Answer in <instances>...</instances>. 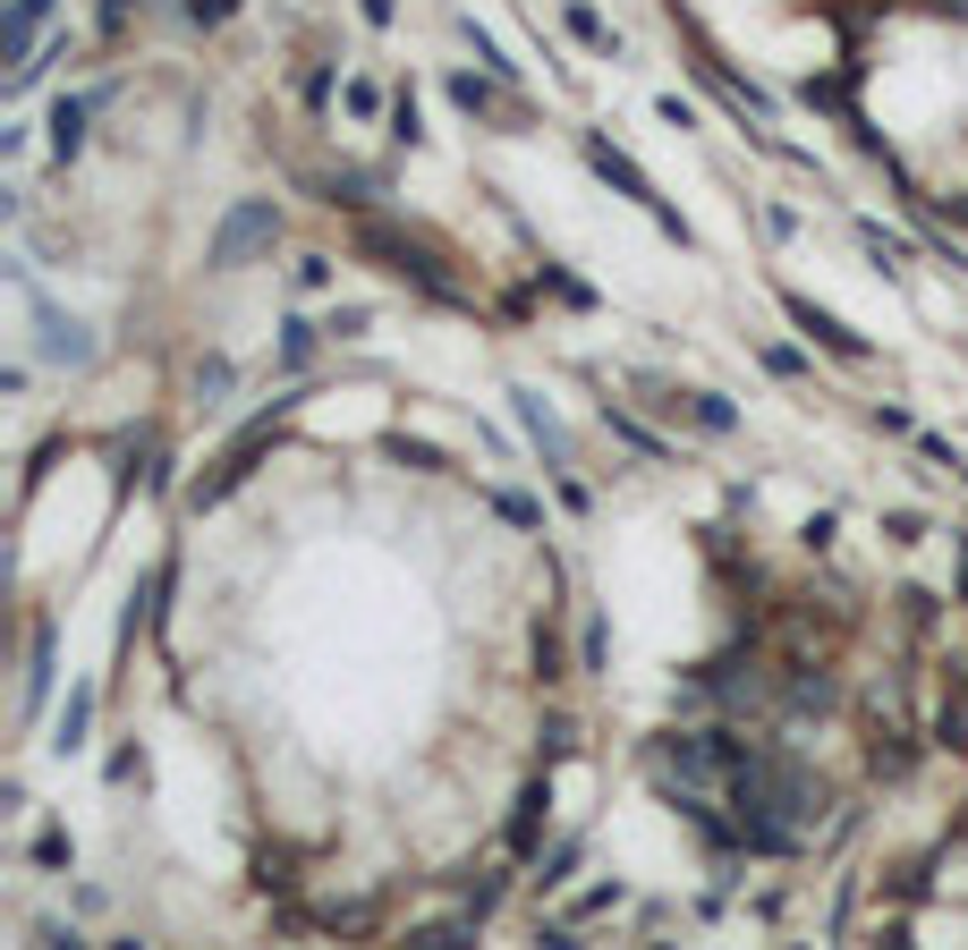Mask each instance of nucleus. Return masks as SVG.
<instances>
[{
    "label": "nucleus",
    "mask_w": 968,
    "mask_h": 950,
    "mask_svg": "<svg viewBox=\"0 0 968 950\" xmlns=\"http://www.w3.org/2000/svg\"><path fill=\"white\" fill-rule=\"evenodd\" d=\"M281 357H290V365H306V357H315V331H306V323H290V340H281Z\"/></svg>",
    "instance_id": "7"
},
{
    "label": "nucleus",
    "mask_w": 968,
    "mask_h": 950,
    "mask_svg": "<svg viewBox=\"0 0 968 950\" xmlns=\"http://www.w3.org/2000/svg\"><path fill=\"white\" fill-rule=\"evenodd\" d=\"M451 94H459V111H493V94H484L476 77H451Z\"/></svg>",
    "instance_id": "6"
},
{
    "label": "nucleus",
    "mask_w": 968,
    "mask_h": 950,
    "mask_svg": "<svg viewBox=\"0 0 968 950\" xmlns=\"http://www.w3.org/2000/svg\"><path fill=\"white\" fill-rule=\"evenodd\" d=\"M272 229H281V222H272V213H263V204H256V213H238V222L222 229V263H238V255L256 247V238H272Z\"/></svg>",
    "instance_id": "4"
},
{
    "label": "nucleus",
    "mask_w": 968,
    "mask_h": 950,
    "mask_svg": "<svg viewBox=\"0 0 968 950\" xmlns=\"http://www.w3.org/2000/svg\"><path fill=\"white\" fill-rule=\"evenodd\" d=\"M781 306H790V323H799L807 340H824V349H833V357H867V340H858V331H841L833 315H815L807 297H781Z\"/></svg>",
    "instance_id": "2"
},
{
    "label": "nucleus",
    "mask_w": 968,
    "mask_h": 950,
    "mask_svg": "<svg viewBox=\"0 0 968 950\" xmlns=\"http://www.w3.org/2000/svg\"><path fill=\"white\" fill-rule=\"evenodd\" d=\"M34 315H43V349H52V357H68V365H86V357H94V340H86L68 315H52V306H34Z\"/></svg>",
    "instance_id": "3"
},
{
    "label": "nucleus",
    "mask_w": 968,
    "mask_h": 950,
    "mask_svg": "<svg viewBox=\"0 0 968 950\" xmlns=\"http://www.w3.org/2000/svg\"><path fill=\"white\" fill-rule=\"evenodd\" d=\"M586 161H595V170H604V179H612V188L629 195V204H645V213H654L663 229H679V222H672V204L654 195V179H645V170H638L629 154H612V136H586Z\"/></svg>",
    "instance_id": "1"
},
{
    "label": "nucleus",
    "mask_w": 968,
    "mask_h": 950,
    "mask_svg": "<svg viewBox=\"0 0 968 950\" xmlns=\"http://www.w3.org/2000/svg\"><path fill=\"white\" fill-rule=\"evenodd\" d=\"M77 145H86V102H60V111H52V154H77Z\"/></svg>",
    "instance_id": "5"
}]
</instances>
